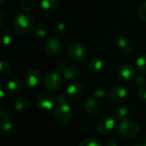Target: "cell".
<instances>
[{"label": "cell", "mask_w": 146, "mask_h": 146, "mask_svg": "<svg viewBox=\"0 0 146 146\" xmlns=\"http://www.w3.org/2000/svg\"><path fill=\"white\" fill-rule=\"evenodd\" d=\"M34 18L27 13H21L15 16L13 20V29L17 35H26L34 28Z\"/></svg>", "instance_id": "obj_1"}, {"label": "cell", "mask_w": 146, "mask_h": 146, "mask_svg": "<svg viewBox=\"0 0 146 146\" xmlns=\"http://www.w3.org/2000/svg\"><path fill=\"white\" fill-rule=\"evenodd\" d=\"M117 131L121 136L127 139H132L139 134L140 127L136 121L126 119L120 121L117 127Z\"/></svg>", "instance_id": "obj_2"}, {"label": "cell", "mask_w": 146, "mask_h": 146, "mask_svg": "<svg viewBox=\"0 0 146 146\" xmlns=\"http://www.w3.org/2000/svg\"><path fill=\"white\" fill-rule=\"evenodd\" d=\"M0 132L3 137H9L12 135L15 130L14 122L12 121V114L9 110L0 108Z\"/></svg>", "instance_id": "obj_3"}, {"label": "cell", "mask_w": 146, "mask_h": 146, "mask_svg": "<svg viewBox=\"0 0 146 146\" xmlns=\"http://www.w3.org/2000/svg\"><path fill=\"white\" fill-rule=\"evenodd\" d=\"M53 115L55 120L60 124H68L69 123L74 116L73 110L68 104H57L54 109Z\"/></svg>", "instance_id": "obj_4"}, {"label": "cell", "mask_w": 146, "mask_h": 146, "mask_svg": "<svg viewBox=\"0 0 146 146\" xmlns=\"http://www.w3.org/2000/svg\"><path fill=\"white\" fill-rule=\"evenodd\" d=\"M66 53L68 58L73 61H83L87 56V50L84 44L74 42L68 46Z\"/></svg>", "instance_id": "obj_5"}, {"label": "cell", "mask_w": 146, "mask_h": 146, "mask_svg": "<svg viewBox=\"0 0 146 146\" xmlns=\"http://www.w3.org/2000/svg\"><path fill=\"white\" fill-rule=\"evenodd\" d=\"M62 83V75L56 71H50L47 73L44 79V87L50 92L57 91Z\"/></svg>", "instance_id": "obj_6"}, {"label": "cell", "mask_w": 146, "mask_h": 146, "mask_svg": "<svg viewBox=\"0 0 146 146\" xmlns=\"http://www.w3.org/2000/svg\"><path fill=\"white\" fill-rule=\"evenodd\" d=\"M62 48V44L60 38L52 37L50 38L44 44V53L50 57H55L59 55Z\"/></svg>", "instance_id": "obj_7"}, {"label": "cell", "mask_w": 146, "mask_h": 146, "mask_svg": "<svg viewBox=\"0 0 146 146\" xmlns=\"http://www.w3.org/2000/svg\"><path fill=\"white\" fill-rule=\"evenodd\" d=\"M38 106L44 111H50L55 109L56 104V98L49 92H44L40 94L37 99Z\"/></svg>", "instance_id": "obj_8"}, {"label": "cell", "mask_w": 146, "mask_h": 146, "mask_svg": "<svg viewBox=\"0 0 146 146\" xmlns=\"http://www.w3.org/2000/svg\"><path fill=\"white\" fill-rule=\"evenodd\" d=\"M42 80V74L38 68L29 69L25 75V84L30 88L37 87Z\"/></svg>", "instance_id": "obj_9"}, {"label": "cell", "mask_w": 146, "mask_h": 146, "mask_svg": "<svg viewBox=\"0 0 146 146\" xmlns=\"http://www.w3.org/2000/svg\"><path fill=\"white\" fill-rule=\"evenodd\" d=\"M117 75L120 80L124 81H128L135 78L136 68L129 63H125L121 65L117 71Z\"/></svg>", "instance_id": "obj_10"}, {"label": "cell", "mask_w": 146, "mask_h": 146, "mask_svg": "<svg viewBox=\"0 0 146 146\" xmlns=\"http://www.w3.org/2000/svg\"><path fill=\"white\" fill-rule=\"evenodd\" d=\"M86 92L85 86L80 83L71 84L67 88V95L71 100H79L80 99Z\"/></svg>", "instance_id": "obj_11"}, {"label": "cell", "mask_w": 146, "mask_h": 146, "mask_svg": "<svg viewBox=\"0 0 146 146\" xmlns=\"http://www.w3.org/2000/svg\"><path fill=\"white\" fill-rule=\"evenodd\" d=\"M127 97V91L122 86L114 87L109 93V99L113 104H121Z\"/></svg>", "instance_id": "obj_12"}, {"label": "cell", "mask_w": 146, "mask_h": 146, "mask_svg": "<svg viewBox=\"0 0 146 146\" xmlns=\"http://www.w3.org/2000/svg\"><path fill=\"white\" fill-rule=\"evenodd\" d=\"M85 110L91 116H98L102 111V105L98 99L91 98L85 103Z\"/></svg>", "instance_id": "obj_13"}, {"label": "cell", "mask_w": 146, "mask_h": 146, "mask_svg": "<svg viewBox=\"0 0 146 146\" xmlns=\"http://www.w3.org/2000/svg\"><path fill=\"white\" fill-rule=\"evenodd\" d=\"M115 127V121L114 118L105 117L101 119L98 123V130L102 134H110Z\"/></svg>", "instance_id": "obj_14"}, {"label": "cell", "mask_w": 146, "mask_h": 146, "mask_svg": "<svg viewBox=\"0 0 146 146\" xmlns=\"http://www.w3.org/2000/svg\"><path fill=\"white\" fill-rule=\"evenodd\" d=\"M66 80L70 81L77 80L81 76L80 69L76 66H67L62 72Z\"/></svg>", "instance_id": "obj_15"}, {"label": "cell", "mask_w": 146, "mask_h": 146, "mask_svg": "<svg viewBox=\"0 0 146 146\" xmlns=\"http://www.w3.org/2000/svg\"><path fill=\"white\" fill-rule=\"evenodd\" d=\"M24 90V83L18 79H13L7 82L6 91L10 94H18Z\"/></svg>", "instance_id": "obj_16"}, {"label": "cell", "mask_w": 146, "mask_h": 146, "mask_svg": "<svg viewBox=\"0 0 146 146\" xmlns=\"http://www.w3.org/2000/svg\"><path fill=\"white\" fill-rule=\"evenodd\" d=\"M30 107L29 98L25 96H21L17 98L14 102V108L19 113H25L28 110Z\"/></svg>", "instance_id": "obj_17"}, {"label": "cell", "mask_w": 146, "mask_h": 146, "mask_svg": "<svg viewBox=\"0 0 146 146\" xmlns=\"http://www.w3.org/2000/svg\"><path fill=\"white\" fill-rule=\"evenodd\" d=\"M88 68L94 73L101 72L104 68V62L102 59L98 57H92L87 62Z\"/></svg>", "instance_id": "obj_18"}, {"label": "cell", "mask_w": 146, "mask_h": 146, "mask_svg": "<svg viewBox=\"0 0 146 146\" xmlns=\"http://www.w3.org/2000/svg\"><path fill=\"white\" fill-rule=\"evenodd\" d=\"M118 48L124 53H129L133 50V44L131 39L127 37H121L117 41Z\"/></svg>", "instance_id": "obj_19"}, {"label": "cell", "mask_w": 146, "mask_h": 146, "mask_svg": "<svg viewBox=\"0 0 146 146\" xmlns=\"http://www.w3.org/2000/svg\"><path fill=\"white\" fill-rule=\"evenodd\" d=\"M11 74V66L6 60H1L0 62V80L5 81Z\"/></svg>", "instance_id": "obj_20"}, {"label": "cell", "mask_w": 146, "mask_h": 146, "mask_svg": "<svg viewBox=\"0 0 146 146\" xmlns=\"http://www.w3.org/2000/svg\"><path fill=\"white\" fill-rule=\"evenodd\" d=\"M130 115V110L127 107H118L113 111L114 119L116 120H126Z\"/></svg>", "instance_id": "obj_21"}, {"label": "cell", "mask_w": 146, "mask_h": 146, "mask_svg": "<svg viewBox=\"0 0 146 146\" xmlns=\"http://www.w3.org/2000/svg\"><path fill=\"white\" fill-rule=\"evenodd\" d=\"M57 4V0H41L40 6L45 14H49L53 11Z\"/></svg>", "instance_id": "obj_22"}, {"label": "cell", "mask_w": 146, "mask_h": 146, "mask_svg": "<svg viewBox=\"0 0 146 146\" xmlns=\"http://www.w3.org/2000/svg\"><path fill=\"white\" fill-rule=\"evenodd\" d=\"M136 68L140 73L146 74V54H143L137 58Z\"/></svg>", "instance_id": "obj_23"}, {"label": "cell", "mask_w": 146, "mask_h": 146, "mask_svg": "<svg viewBox=\"0 0 146 146\" xmlns=\"http://www.w3.org/2000/svg\"><path fill=\"white\" fill-rule=\"evenodd\" d=\"M36 3L37 0H21V7L26 12L33 10L35 8Z\"/></svg>", "instance_id": "obj_24"}, {"label": "cell", "mask_w": 146, "mask_h": 146, "mask_svg": "<svg viewBox=\"0 0 146 146\" xmlns=\"http://www.w3.org/2000/svg\"><path fill=\"white\" fill-rule=\"evenodd\" d=\"M1 40L3 45L8 46L12 43L13 36L12 33L9 30H3L1 32Z\"/></svg>", "instance_id": "obj_25"}, {"label": "cell", "mask_w": 146, "mask_h": 146, "mask_svg": "<svg viewBox=\"0 0 146 146\" xmlns=\"http://www.w3.org/2000/svg\"><path fill=\"white\" fill-rule=\"evenodd\" d=\"M79 146H103L101 142L93 138H87L82 140Z\"/></svg>", "instance_id": "obj_26"}, {"label": "cell", "mask_w": 146, "mask_h": 146, "mask_svg": "<svg viewBox=\"0 0 146 146\" xmlns=\"http://www.w3.org/2000/svg\"><path fill=\"white\" fill-rule=\"evenodd\" d=\"M34 32H35V33H36V35H37L38 37L43 38V37L46 36V34H47V33H48V29H47V27H46L44 25H43V24H37V25L34 27Z\"/></svg>", "instance_id": "obj_27"}, {"label": "cell", "mask_w": 146, "mask_h": 146, "mask_svg": "<svg viewBox=\"0 0 146 146\" xmlns=\"http://www.w3.org/2000/svg\"><path fill=\"white\" fill-rule=\"evenodd\" d=\"M54 30L59 35H63L66 32V25L62 21H56L54 24Z\"/></svg>", "instance_id": "obj_28"}, {"label": "cell", "mask_w": 146, "mask_h": 146, "mask_svg": "<svg viewBox=\"0 0 146 146\" xmlns=\"http://www.w3.org/2000/svg\"><path fill=\"white\" fill-rule=\"evenodd\" d=\"M138 13H139V17H140L143 21H146V0H144V1L140 3V5L139 6Z\"/></svg>", "instance_id": "obj_29"}, {"label": "cell", "mask_w": 146, "mask_h": 146, "mask_svg": "<svg viewBox=\"0 0 146 146\" xmlns=\"http://www.w3.org/2000/svg\"><path fill=\"white\" fill-rule=\"evenodd\" d=\"M134 84L138 86V87H145L146 86V78L143 75H138L135 76L134 78Z\"/></svg>", "instance_id": "obj_30"}, {"label": "cell", "mask_w": 146, "mask_h": 146, "mask_svg": "<svg viewBox=\"0 0 146 146\" xmlns=\"http://www.w3.org/2000/svg\"><path fill=\"white\" fill-rule=\"evenodd\" d=\"M93 96H94L95 98H97L98 100H104L106 98V92H105L104 90L98 88V89H96L93 92Z\"/></svg>", "instance_id": "obj_31"}, {"label": "cell", "mask_w": 146, "mask_h": 146, "mask_svg": "<svg viewBox=\"0 0 146 146\" xmlns=\"http://www.w3.org/2000/svg\"><path fill=\"white\" fill-rule=\"evenodd\" d=\"M138 98L141 101H145L146 102V87L141 88L139 92H138Z\"/></svg>", "instance_id": "obj_32"}, {"label": "cell", "mask_w": 146, "mask_h": 146, "mask_svg": "<svg viewBox=\"0 0 146 146\" xmlns=\"http://www.w3.org/2000/svg\"><path fill=\"white\" fill-rule=\"evenodd\" d=\"M57 104H68V99L64 97V95H58L56 98Z\"/></svg>", "instance_id": "obj_33"}, {"label": "cell", "mask_w": 146, "mask_h": 146, "mask_svg": "<svg viewBox=\"0 0 146 146\" xmlns=\"http://www.w3.org/2000/svg\"><path fill=\"white\" fill-rule=\"evenodd\" d=\"M134 146H146V137L139 138L134 144Z\"/></svg>", "instance_id": "obj_34"}, {"label": "cell", "mask_w": 146, "mask_h": 146, "mask_svg": "<svg viewBox=\"0 0 146 146\" xmlns=\"http://www.w3.org/2000/svg\"><path fill=\"white\" fill-rule=\"evenodd\" d=\"M5 15H4V13L3 11L1 9L0 10V28H3L4 26H5Z\"/></svg>", "instance_id": "obj_35"}, {"label": "cell", "mask_w": 146, "mask_h": 146, "mask_svg": "<svg viewBox=\"0 0 146 146\" xmlns=\"http://www.w3.org/2000/svg\"><path fill=\"white\" fill-rule=\"evenodd\" d=\"M66 67H67V64H66V62H65L64 61L59 62L56 64V68H57V70H59V71H61V72H62L63 69H64Z\"/></svg>", "instance_id": "obj_36"}, {"label": "cell", "mask_w": 146, "mask_h": 146, "mask_svg": "<svg viewBox=\"0 0 146 146\" xmlns=\"http://www.w3.org/2000/svg\"><path fill=\"white\" fill-rule=\"evenodd\" d=\"M105 146H118L117 145V144L115 142V141H110V142H108L107 143V145Z\"/></svg>", "instance_id": "obj_37"}, {"label": "cell", "mask_w": 146, "mask_h": 146, "mask_svg": "<svg viewBox=\"0 0 146 146\" xmlns=\"http://www.w3.org/2000/svg\"><path fill=\"white\" fill-rule=\"evenodd\" d=\"M4 2H5V0H0V3H1V4H3Z\"/></svg>", "instance_id": "obj_38"}]
</instances>
